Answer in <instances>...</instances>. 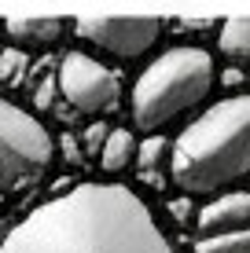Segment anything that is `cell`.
<instances>
[{
	"instance_id": "cell-1",
	"label": "cell",
	"mask_w": 250,
	"mask_h": 253,
	"mask_svg": "<svg viewBox=\"0 0 250 253\" xmlns=\"http://www.w3.org/2000/svg\"><path fill=\"white\" fill-rule=\"evenodd\" d=\"M0 253H173V246L133 187L77 184L22 216Z\"/></svg>"
},
{
	"instance_id": "cell-2",
	"label": "cell",
	"mask_w": 250,
	"mask_h": 253,
	"mask_svg": "<svg viewBox=\"0 0 250 253\" xmlns=\"http://www.w3.org/2000/svg\"><path fill=\"white\" fill-rule=\"evenodd\" d=\"M250 176V92L206 107L169 147V180L184 195H221Z\"/></svg>"
},
{
	"instance_id": "cell-3",
	"label": "cell",
	"mask_w": 250,
	"mask_h": 253,
	"mask_svg": "<svg viewBox=\"0 0 250 253\" xmlns=\"http://www.w3.org/2000/svg\"><path fill=\"white\" fill-rule=\"evenodd\" d=\"M217 70H213V55L199 44H177L162 51L154 63L133 81V121L140 125V132H158L180 114L195 110L206 103V95L213 92Z\"/></svg>"
},
{
	"instance_id": "cell-4",
	"label": "cell",
	"mask_w": 250,
	"mask_h": 253,
	"mask_svg": "<svg viewBox=\"0 0 250 253\" xmlns=\"http://www.w3.org/2000/svg\"><path fill=\"white\" fill-rule=\"evenodd\" d=\"M51 158V136L33 114L0 99V202L33 180Z\"/></svg>"
},
{
	"instance_id": "cell-5",
	"label": "cell",
	"mask_w": 250,
	"mask_h": 253,
	"mask_svg": "<svg viewBox=\"0 0 250 253\" xmlns=\"http://www.w3.org/2000/svg\"><path fill=\"white\" fill-rule=\"evenodd\" d=\"M74 33L129 63V59L148 55L158 44L162 19H154V15H85L74 22Z\"/></svg>"
},
{
	"instance_id": "cell-6",
	"label": "cell",
	"mask_w": 250,
	"mask_h": 253,
	"mask_svg": "<svg viewBox=\"0 0 250 253\" xmlns=\"http://www.w3.org/2000/svg\"><path fill=\"white\" fill-rule=\"evenodd\" d=\"M59 92L81 114H103V110L118 107V95H122V84H118V74H110L107 66H100L92 55H81V51H66L63 66H59Z\"/></svg>"
},
{
	"instance_id": "cell-7",
	"label": "cell",
	"mask_w": 250,
	"mask_h": 253,
	"mask_svg": "<svg viewBox=\"0 0 250 253\" xmlns=\"http://www.w3.org/2000/svg\"><path fill=\"white\" fill-rule=\"evenodd\" d=\"M195 228L202 235H228L250 228V191H221L195 213Z\"/></svg>"
},
{
	"instance_id": "cell-8",
	"label": "cell",
	"mask_w": 250,
	"mask_h": 253,
	"mask_svg": "<svg viewBox=\"0 0 250 253\" xmlns=\"http://www.w3.org/2000/svg\"><path fill=\"white\" fill-rule=\"evenodd\" d=\"M136 176H140V184H148L154 191L166 187V180H169V139L151 132L144 143H136Z\"/></svg>"
},
{
	"instance_id": "cell-9",
	"label": "cell",
	"mask_w": 250,
	"mask_h": 253,
	"mask_svg": "<svg viewBox=\"0 0 250 253\" xmlns=\"http://www.w3.org/2000/svg\"><path fill=\"white\" fill-rule=\"evenodd\" d=\"M66 30V19H7V37L19 44H55Z\"/></svg>"
},
{
	"instance_id": "cell-10",
	"label": "cell",
	"mask_w": 250,
	"mask_h": 253,
	"mask_svg": "<svg viewBox=\"0 0 250 253\" xmlns=\"http://www.w3.org/2000/svg\"><path fill=\"white\" fill-rule=\"evenodd\" d=\"M217 48L221 55L232 59V63H250V15H239V19H225L217 30Z\"/></svg>"
},
{
	"instance_id": "cell-11",
	"label": "cell",
	"mask_w": 250,
	"mask_h": 253,
	"mask_svg": "<svg viewBox=\"0 0 250 253\" xmlns=\"http://www.w3.org/2000/svg\"><path fill=\"white\" fill-rule=\"evenodd\" d=\"M133 158H136V136L129 132V128H110L107 143H103V151H100L103 172H122Z\"/></svg>"
},
{
	"instance_id": "cell-12",
	"label": "cell",
	"mask_w": 250,
	"mask_h": 253,
	"mask_svg": "<svg viewBox=\"0 0 250 253\" xmlns=\"http://www.w3.org/2000/svg\"><path fill=\"white\" fill-rule=\"evenodd\" d=\"M195 253H250V228L228 235H202L195 242Z\"/></svg>"
},
{
	"instance_id": "cell-13",
	"label": "cell",
	"mask_w": 250,
	"mask_h": 253,
	"mask_svg": "<svg viewBox=\"0 0 250 253\" xmlns=\"http://www.w3.org/2000/svg\"><path fill=\"white\" fill-rule=\"evenodd\" d=\"M26 70H30V55H26L22 48H4L0 51V81L4 84L19 88L26 81Z\"/></svg>"
},
{
	"instance_id": "cell-14",
	"label": "cell",
	"mask_w": 250,
	"mask_h": 253,
	"mask_svg": "<svg viewBox=\"0 0 250 253\" xmlns=\"http://www.w3.org/2000/svg\"><path fill=\"white\" fill-rule=\"evenodd\" d=\"M107 136H110V125H107V121H92V125L85 128V136H81V151H85V154H100L103 143H107Z\"/></svg>"
},
{
	"instance_id": "cell-15",
	"label": "cell",
	"mask_w": 250,
	"mask_h": 253,
	"mask_svg": "<svg viewBox=\"0 0 250 253\" xmlns=\"http://www.w3.org/2000/svg\"><path fill=\"white\" fill-rule=\"evenodd\" d=\"M55 95H59V74L55 77H41V84H37V92H33V107L37 110H51L55 107Z\"/></svg>"
},
{
	"instance_id": "cell-16",
	"label": "cell",
	"mask_w": 250,
	"mask_h": 253,
	"mask_svg": "<svg viewBox=\"0 0 250 253\" xmlns=\"http://www.w3.org/2000/svg\"><path fill=\"white\" fill-rule=\"evenodd\" d=\"M169 213H173V220H177V224H188V220L195 216V202H192V195L173 198V202H169Z\"/></svg>"
},
{
	"instance_id": "cell-17",
	"label": "cell",
	"mask_w": 250,
	"mask_h": 253,
	"mask_svg": "<svg viewBox=\"0 0 250 253\" xmlns=\"http://www.w3.org/2000/svg\"><path fill=\"white\" fill-rule=\"evenodd\" d=\"M59 147H63V158L70 162V165H81V162H85V151H81V143H77V139H74L70 132H63V136H59Z\"/></svg>"
},
{
	"instance_id": "cell-18",
	"label": "cell",
	"mask_w": 250,
	"mask_h": 253,
	"mask_svg": "<svg viewBox=\"0 0 250 253\" xmlns=\"http://www.w3.org/2000/svg\"><path fill=\"white\" fill-rule=\"evenodd\" d=\"M217 81H221V84H225V88H228V92H236V88H243V84H247V74H243V70H239V66H228V70H225V74H221V77H217Z\"/></svg>"
},
{
	"instance_id": "cell-19",
	"label": "cell",
	"mask_w": 250,
	"mask_h": 253,
	"mask_svg": "<svg viewBox=\"0 0 250 253\" xmlns=\"http://www.w3.org/2000/svg\"><path fill=\"white\" fill-rule=\"evenodd\" d=\"M210 19H177V26H173V30L177 33H202V30H210Z\"/></svg>"
},
{
	"instance_id": "cell-20",
	"label": "cell",
	"mask_w": 250,
	"mask_h": 253,
	"mask_svg": "<svg viewBox=\"0 0 250 253\" xmlns=\"http://www.w3.org/2000/svg\"><path fill=\"white\" fill-rule=\"evenodd\" d=\"M0 51H4V48H0Z\"/></svg>"
}]
</instances>
